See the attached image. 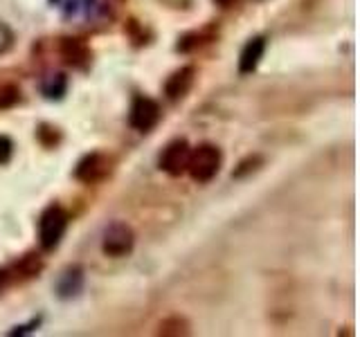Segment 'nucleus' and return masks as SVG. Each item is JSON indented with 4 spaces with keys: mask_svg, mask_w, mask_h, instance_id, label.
<instances>
[{
    "mask_svg": "<svg viewBox=\"0 0 360 337\" xmlns=\"http://www.w3.org/2000/svg\"><path fill=\"white\" fill-rule=\"evenodd\" d=\"M68 225H70V213L61 205H50L43 209L39 218V243L43 252H54L61 245Z\"/></svg>",
    "mask_w": 360,
    "mask_h": 337,
    "instance_id": "1",
    "label": "nucleus"
},
{
    "mask_svg": "<svg viewBox=\"0 0 360 337\" xmlns=\"http://www.w3.org/2000/svg\"><path fill=\"white\" fill-rule=\"evenodd\" d=\"M221 164H223V153L217 144H198L189 153L187 173L191 176L194 183L205 185L217 178V173L221 171Z\"/></svg>",
    "mask_w": 360,
    "mask_h": 337,
    "instance_id": "2",
    "label": "nucleus"
},
{
    "mask_svg": "<svg viewBox=\"0 0 360 337\" xmlns=\"http://www.w3.org/2000/svg\"><path fill=\"white\" fill-rule=\"evenodd\" d=\"M135 247V232L129 223L115 220L101 234V252L110 258H122L129 256Z\"/></svg>",
    "mask_w": 360,
    "mask_h": 337,
    "instance_id": "3",
    "label": "nucleus"
},
{
    "mask_svg": "<svg viewBox=\"0 0 360 337\" xmlns=\"http://www.w3.org/2000/svg\"><path fill=\"white\" fill-rule=\"evenodd\" d=\"M112 171V160L106 153H86L75 166V178L84 185H97L101 180H106Z\"/></svg>",
    "mask_w": 360,
    "mask_h": 337,
    "instance_id": "4",
    "label": "nucleus"
},
{
    "mask_svg": "<svg viewBox=\"0 0 360 337\" xmlns=\"http://www.w3.org/2000/svg\"><path fill=\"white\" fill-rule=\"evenodd\" d=\"M160 117H162V110L155 99L144 97V95L133 97V104L129 110V124L135 131H140V133L153 131L158 126V121H160Z\"/></svg>",
    "mask_w": 360,
    "mask_h": 337,
    "instance_id": "5",
    "label": "nucleus"
},
{
    "mask_svg": "<svg viewBox=\"0 0 360 337\" xmlns=\"http://www.w3.org/2000/svg\"><path fill=\"white\" fill-rule=\"evenodd\" d=\"M189 153H191V146H189V142L185 138H178L174 142H169L165 146L162 155H160V168L172 178L187 173Z\"/></svg>",
    "mask_w": 360,
    "mask_h": 337,
    "instance_id": "6",
    "label": "nucleus"
},
{
    "mask_svg": "<svg viewBox=\"0 0 360 337\" xmlns=\"http://www.w3.org/2000/svg\"><path fill=\"white\" fill-rule=\"evenodd\" d=\"M86 286V272L79 263L63 267L54 281V292L61 301H72L84 292Z\"/></svg>",
    "mask_w": 360,
    "mask_h": 337,
    "instance_id": "7",
    "label": "nucleus"
},
{
    "mask_svg": "<svg viewBox=\"0 0 360 337\" xmlns=\"http://www.w3.org/2000/svg\"><path fill=\"white\" fill-rule=\"evenodd\" d=\"M59 54L68 65L77 67V70H88V65L93 63V50H90L88 43L82 39H72V37L61 39Z\"/></svg>",
    "mask_w": 360,
    "mask_h": 337,
    "instance_id": "8",
    "label": "nucleus"
},
{
    "mask_svg": "<svg viewBox=\"0 0 360 337\" xmlns=\"http://www.w3.org/2000/svg\"><path fill=\"white\" fill-rule=\"evenodd\" d=\"M194 81H196V67L194 65H183L180 70H176L172 77L167 79V84H165L167 99H172V101L183 99L191 90V86H194Z\"/></svg>",
    "mask_w": 360,
    "mask_h": 337,
    "instance_id": "9",
    "label": "nucleus"
},
{
    "mask_svg": "<svg viewBox=\"0 0 360 337\" xmlns=\"http://www.w3.org/2000/svg\"><path fill=\"white\" fill-rule=\"evenodd\" d=\"M264 52H266V39L264 37H252L243 45V50L239 54V72L241 74H252L259 67V63H262Z\"/></svg>",
    "mask_w": 360,
    "mask_h": 337,
    "instance_id": "10",
    "label": "nucleus"
},
{
    "mask_svg": "<svg viewBox=\"0 0 360 337\" xmlns=\"http://www.w3.org/2000/svg\"><path fill=\"white\" fill-rule=\"evenodd\" d=\"M43 267H45V263H43L41 254H37V252H27V254H22V256L18 258V261L9 267V277L14 275V277H18L20 281L34 279V277H39V275L43 272Z\"/></svg>",
    "mask_w": 360,
    "mask_h": 337,
    "instance_id": "11",
    "label": "nucleus"
},
{
    "mask_svg": "<svg viewBox=\"0 0 360 337\" xmlns=\"http://www.w3.org/2000/svg\"><path fill=\"white\" fill-rule=\"evenodd\" d=\"M41 93L45 99H50V101H61L63 95L68 93V74L65 72H52L48 77H43Z\"/></svg>",
    "mask_w": 360,
    "mask_h": 337,
    "instance_id": "12",
    "label": "nucleus"
},
{
    "mask_svg": "<svg viewBox=\"0 0 360 337\" xmlns=\"http://www.w3.org/2000/svg\"><path fill=\"white\" fill-rule=\"evenodd\" d=\"M189 322L183 315H169L160 324H158V335L162 337H180V335H189Z\"/></svg>",
    "mask_w": 360,
    "mask_h": 337,
    "instance_id": "13",
    "label": "nucleus"
},
{
    "mask_svg": "<svg viewBox=\"0 0 360 337\" xmlns=\"http://www.w3.org/2000/svg\"><path fill=\"white\" fill-rule=\"evenodd\" d=\"M210 41H214V34L207 32V29H202V32H189V34H185V37L178 41L176 50L178 52H191V50H196V48H200V45H205Z\"/></svg>",
    "mask_w": 360,
    "mask_h": 337,
    "instance_id": "14",
    "label": "nucleus"
},
{
    "mask_svg": "<svg viewBox=\"0 0 360 337\" xmlns=\"http://www.w3.org/2000/svg\"><path fill=\"white\" fill-rule=\"evenodd\" d=\"M20 101V88L14 84H0V110L16 106Z\"/></svg>",
    "mask_w": 360,
    "mask_h": 337,
    "instance_id": "15",
    "label": "nucleus"
},
{
    "mask_svg": "<svg viewBox=\"0 0 360 337\" xmlns=\"http://www.w3.org/2000/svg\"><path fill=\"white\" fill-rule=\"evenodd\" d=\"M262 162H264L262 155H248L245 160L232 171V178H243L245 173H250V171H255V168H259V164H262Z\"/></svg>",
    "mask_w": 360,
    "mask_h": 337,
    "instance_id": "16",
    "label": "nucleus"
},
{
    "mask_svg": "<svg viewBox=\"0 0 360 337\" xmlns=\"http://www.w3.org/2000/svg\"><path fill=\"white\" fill-rule=\"evenodd\" d=\"M11 45H14V32L5 20H0V54L9 52Z\"/></svg>",
    "mask_w": 360,
    "mask_h": 337,
    "instance_id": "17",
    "label": "nucleus"
},
{
    "mask_svg": "<svg viewBox=\"0 0 360 337\" xmlns=\"http://www.w3.org/2000/svg\"><path fill=\"white\" fill-rule=\"evenodd\" d=\"M11 153H14V144L7 135H0V166L11 160Z\"/></svg>",
    "mask_w": 360,
    "mask_h": 337,
    "instance_id": "18",
    "label": "nucleus"
},
{
    "mask_svg": "<svg viewBox=\"0 0 360 337\" xmlns=\"http://www.w3.org/2000/svg\"><path fill=\"white\" fill-rule=\"evenodd\" d=\"M41 322H43V317L39 315V317H34L32 322H27V324H22V326H16L14 331H9V335H27V333H34L41 326Z\"/></svg>",
    "mask_w": 360,
    "mask_h": 337,
    "instance_id": "19",
    "label": "nucleus"
},
{
    "mask_svg": "<svg viewBox=\"0 0 360 337\" xmlns=\"http://www.w3.org/2000/svg\"><path fill=\"white\" fill-rule=\"evenodd\" d=\"M9 281V270H5V267H0V288H3L5 284Z\"/></svg>",
    "mask_w": 360,
    "mask_h": 337,
    "instance_id": "20",
    "label": "nucleus"
},
{
    "mask_svg": "<svg viewBox=\"0 0 360 337\" xmlns=\"http://www.w3.org/2000/svg\"><path fill=\"white\" fill-rule=\"evenodd\" d=\"M214 3H217L219 7H230V5L234 3V0H214Z\"/></svg>",
    "mask_w": 360,
    "mask_h": 337,
    "instance_id": "21",
    "label": "nucleus"
},
{
    "mask_svg": "<svg viewBox=\"0 0 360 337\" xmlns=\"http://www.w3.org/2000/svg\"><path fill=\"white\" fill-rule=\"evenodd\" d=\"M50 3H59V0H50Z\"/></svg>",
    "mask_w": 360,
    "mask_h": 337,
    "instance_id": "22",
    "label": "nucleus"
}]
</instances>
